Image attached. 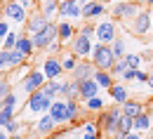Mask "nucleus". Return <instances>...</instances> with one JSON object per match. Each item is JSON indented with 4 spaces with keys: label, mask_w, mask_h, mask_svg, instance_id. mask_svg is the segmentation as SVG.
I'll return each instance as SVG.
<instances>
[{
    "label": "nucleus",
    "mask_w": 153,
    "mask_h": 139,
    "mask_svg": "<svg viewBox=\"0 0 153 139\" xmlns=\"http://www.w3.org/2000/svg\"><path fill=\"white\" fill-rule=\"evenodd\" d=\"M123 113H125V111H123V104H115L111 109H104V111L99 113V118H97L101 132L115 137V135H118V127H120V116H123Z\"/></svg>",
    "instance_id": "f257e3e1"
},
{
    "label": "nucleus",
    "mask_w": 153,
    "mask_h": 139,
    "mask_svg": "<svg viewBox=\"0 0 153 139\" xmlns=\"http://www.w3.org/2000/svg\"><path fill=\"white\" fill-rule=\"evenodd\" d=\"M90 59L94 61L97 68H104V71H111L113 64L118 61L108 42H94V50H92V57Z\"/></svg>",
    "instance_id": "f03ea898"
},
{
    "label": "nucleus",
    "mask_w": 153,
    "mask_h": 139,
    "mask_svg": "<svg viewBox=\"0 0 153 139\" xmlns=\"http://www.w3.org/2000/svg\"><path fill=\"white\" fill-rule=\"evenodd\" d=\"M33 38V45H36V50L38 52H45L47 47H50V42H54V40L59 38V24H54V21H50L40 33H33L31 36Z\"/></svg>",
    "instance_id": "7ed1b4c3"
},
{
    "label": "nucleus",
    "mask_w": 153,
    "mask_h": 139,
    "mask_svg": "<svg viewBox=\"0 0 153 139\" xmlns=\"http://www.w3.org/2000/svg\"><path fill=\"white\" fill-rule=\"evenodd\" d=\"M125 26L132 31L134 36H149V33H151V26H153L151 10H139V14H137L134 19L125 21Z\"/></svg>",
    "instance_id": "20e7f679"
},
{
    "label": "nucleus",
    "mask_w": 153,
    "mask_h": 139,
    "mask_svg": "<svg viewBox=\"0 0 153 139\" xmlns=\"http://www.w3.org/2000/svg\"><path fill=\"white\" fill-rule=\"evenodd\" d=\"M141 2V0H139ZM139 2L137 0H120V2H115L113 7H111V14H113L118 21H130L134 19L137 14H139Z\"/></svg>",
    "instance_id": "39448f33"
},
{
    "label": "nucleus",
    "mask_w": 153,
    "mask_h": 139,
    "mask_svg": "<svg viewBox=\"0 0 153 139\" xmlns=\"http://www.w3.org/2000/svg\"><path fill=\"white\" fill-rule=\"evenodd\" d=\"M52 97H47L42 90H36V92H31L28 97H26V109L31 111V113H47L50 111V106H52Z\"/></svg>",
    "instance_id": "423d86ee"
},
{
    "label": "nucleus",
    "mask_w": 153,
    "mask_h": 139,
    "mask_svg": "<svg viewBox=\"0 0 153 139\" xmlns=\"http://www.w3.org/2000/svg\"><path fill=\"white\" fill-rule=\"evenodd\" d=\"M92 50H94V38L85 36L82 31H78L73 42H71V52L76 57H80V59H87V57H92Z\"/></svg>",
    "instance_id": "0eeeda50"
},
{
    "label": "nucleus",
    "mask_w": 153,
    "mask_h": 139,
    "mask_svg": "<svg viewBox=\"0 0 153 139\" xmlns=\"http://www.w3.org/2000/svg\"><path fill=\"white\" fill-rule=\"evenodd\" d=\"M45 83H47L45 71H42V68H31V71H26V76H24V80H21V90H24L26 94H31V92L40 90Z\"/></svg>",
    "instance_id": "6e6552de"
},
{
    "label": "nucleus",
    "mask_w": 153,
    "mask_h": 139,
    "mask_svg": "<svg viewBox=\"0 0 153 139\" xmlns=\"http://www.w3.org/2000/svg\"><path fill=\"white\" fill-rule=\"evenodd\" d=\"M94 28H97V42H108L111 45L118 36V26H115L113 19H101Z\"/></svg>",
    "instance_id": "1a4fd4ad"
},
{
    "label": "nucleus",
    "mask_w": 153,
    "mask_h": 139,
    "mask_svg": "<svg viewBox=\"0 0 153 139\" xmlns=\"http://www.w3.org/2000/svg\"><path fill=\"white\" fill-rule=\"evenodd\" d=\"M5 17H7V21H14V24H26V19H28V10L26 7H21L19 0H7L5 2Z\"/></svg>",
    "instance_id": "9d476101"
},
{
    "label": "nucleus",
    "mask_w": 153,
    "mask_h": 139,
    "mask_svg": "<svg viewBox=\"0 0 153 139\" xmlns=\"http://www.w3.org/2000/svg\"><path fill=\"white\" fill-rule=\"evenodd\" d=\"M47 113L54 118V123H57V125H66V123H68V101L64 99V97L54 99Z\"/></svg>",
    "instance_id": "9b49d317"
},
{
    "label": "nucleus",
    "mask_w": 153,
    "mask_h": 139,
    "mask_svg": "<svg viewBox=\"0 0 153 139\" xmlns=\"http://www.w3.org/2000/svg\"><path fill=\"white\" fill-rule=\"evenodd\" d=\"M40 68L45 71L47 80H59V76L64 73V66H61V59H59L57 54H50L47 59L42 61V66H40Z\"/></svg>",
    "instance_id": "f8f14e48"
},
{
    "label": "nucleus",
    "mask_w": 153,
    "mask_h": 139,
    "mask_svg": "<svg viewBox=\"0 0 153 139\" xmlns=\"http://www.w3.org/2000/svg\"><path fill=\"white\" fill-rule=\"evenodd\" d=\"M47 24H50V17L45 12H33L26 19V31H28V36H33V33H40Z\"/></svg>",
    "instance_id": "ddd939ff"
},
{
    "label": "nucleus",
    "mask_w": 153,
    "mask_h": 139,
    "mask_svg": "<svg viewBox=\"0 0 153 139\" xmlns=\"http://www.w3.org/2000/svg\"><path fill=\"white\" fill-rule=\"evenodd\" d=\"M94 71H97V66H94V61H92V59H78L76 68L71 71V78H76V80L92 78V76H94Z\"/></svg>",
    "instance_id": "4468645a"
},
{
    "label": "nucleus",
    "mask_w": 153,
    "mask_h": 139,
    "mask_svg": "<svg viewBox=\"0 0 153 139\" xmlns=\"http://www.w3.org/2000/svg\"><path fill=\"white\" fill-rule=\"evenodd\" d=\"M99 90H101V87H99V83L94 80V76H92V78H85V80H80V94H78V99H80L82 104H85L87 99L97 97V94H99Z\"/></svg>",
    "instance_id": "2eb2a0df"
},
{
    "label": "nucleus",
    "mask_w": 153,
    "mask_h": 139,
    "mask_svg": "<svg viewBox=\"0 0 153 139\" xmlns=\"http://www.w3.org/2000/svg\"><path fill=\"white\" fill-rule=\"evenodd\" d=\"M59 17H61V19L82 17V7L78 5V0H61V2H59Z\"/></svg>",
    "instance_id": "dca6fc26"
},
{
    "label": "nucleus",
    "mask_w": 153,
    "mask_h": 139,
    "mask_svg": "<svg viewBox=\"0 0 153 139\" xmlns=\"http://www.w3.org/2000/svg\"><path fill=\"white\" fill-rule=\"evenodd\" d=\"M106 14V2L101 0H90L82 7V19H101Z\"/></svg>",
    "instance_id": "f3484780"
},
{
    "label": "nucleus",
    "mask_w": 153,
    "mask_h": 139,
    "mask_svg": "<svg viewBox=\"0 0 153 139\" xmlns=\"http://www.w3.org/2000/svg\"><path fill=\"white\" fill-rule=\"evenodd\" d=\"M54 127H57L54 118H52L50 113H42L40 120L36 123V135H40V137H50V135L54 132Z\"/></svg>",
    "instance_id": "a211bd4d"
},
{
    "label": "nucleus",
    "mask_w": 153,
    "mask_h": 139,
    "mask_svg": "<svg viewBox=\"0 0 153 139\" xmlns=\"http://www.w3.org/2000/svg\"><path fill=\"white\" fill-rule=\"evenodd\" d=\"M108 94H111V99H113L115 104H125V101L130 99V97H127V87H125V85H120L118 80L108 87Z\"/></svg>",
    "instance_id": "6ab92c4d"
},
{
    "label": "nucleus",
    "mask_w": 153,
    "mask_h": 139,
    "mask_svg": "<svg viewBox=\"0 0 153 139\" xmlns=\"http://www.w3.org/2000/svg\"><path fill=\"white\" fill-rule=\"evenodd\" d=\"M94 80L99 83V87H101V90H108V87H111V85L115 83V76L111 73V71L97 68V71H94Z\"/></svg>",
    "instance_id": "aec40b11"
},
{
    "label": "nucleus",
    "mask_w": 153,
    "mask_h": 139,
    "mask_svg": "<svg viewBox=\"0 0 153 139\" xmlns=\"http://www.w3.org/2000/svg\"><path fill=\"white\" fill-rule=\"evenodd\" d=\"M17 50L19 52H24L26 57H31L33 52H36V45H33V38L28 36V33H21L19 40H17Z\"/></svg>",
    "instance_id": "412c9836"
},
{
    "label": "nucleus",
    "mask_w": 153,
    "mask_h": 139,
    "mask_svg": "<svg viewBox=\"0 0 153 139\" xmlns=\"http://www.w3.org/2000/svg\"><path fill=\"white\" fill-rule=\"evenodd\" d=\"M73 38H76V28H73L68 21H61V24H59V40H61L64 45H71Z\"/></svg>",
    "instance_id": "4be33fe9"
},
{
    "label": "nucleus",
    "mask_w": 153,
    "mask_h": 139,
    "mask_svg": "<svg viewBox=\"0 0 153 139\" xmlns=\"http://www.w3.org/2000/svg\"><path fill=\"white\" fill-rule=\"evenodd\" d=\"M151 123H153L151 113H149V111H141V113L134 118V130H139V132H146V130H151Z\"/></svg>",
    "instance_id": "5701e85b"
},
{
    "label": "nucleus",
    "mask_w": 153,
    "mask_h": 139,
    "mask_svg": "<svg viewBox=\"0 0 153 139\" xmlns=\"http://www.w3.org/2000/svg\"><path fill=\"white\" fill-rule=\"evenodd\" d=\"M24 61H26V54H24V52H19L17 47H14V50H7V68H17Z\"/></svg>",
    "instance_id": "b1692460"
},
{
    "label": "nucleus",
    "mask_w": 153,
    "mask_h": 139,
    "mask_svg": "<svg viewBox=\"0 0 153 139\" xmlns=\"http://www.w3.org/2000/svg\"><path fill=\"white\" fill-rule=\"evenodd\" d=\"M47 97H52V99H57L59 94H61V80H47L42 87H40Z\"/></svg>",
    "instance_id": "393cba45"
},
{
    "label": "nucleus",
    "mask_w": 153,
    "mask_h": 139,
    "mask_svg": "<svg viewBox=\"0 0 153 139\" xmlns=\"http://www.w3.org/2000/svg\"><path fill=\"white\" fill-rule=\"evenodd\" d=\"M123 111L127 113V116H132V118H137L141 111H144V106L139 104V101H134V99H127L125 104H123Z\"/></svg>",
    "instance_id": "a878e982"
},
{
    "label": "nucleus",
    "mask_w": 153,
    "mask_h": 139,
    "mask_svg": "<svg viewBox=\"0 0 153 139\" xmlns=\"http://www.w3.org/2000/svg\"><path fill=\"white\" fill-rule=\"evenodd\" d=\"M99 123H85V127H82V139H99Z\"/></svg>",
    "instance_id": "bb28decb"
},
{
    "label": "nucleus",
    "mask_w": 153,
    "mask_h": 139,
    "mask_svg": "<svg viewBox=\"0 0 153 139\" xmlns=\"http://www.w3.org/2000/svg\"><path fill=\"white\" fill-rule=\"evenodd\" d=\"M59 2H61V0H42V10H40V12H45V14L52 19L54 14H59Z\"/></svg>",
    "instance_id": "cd10ccee"
},
{
    "label": "nucleus",
    "mask_w": 153,
    "mask_h": 139,
    "mask_svg": "<svg viewBox=\"0 0 153 139\" xmlns=\"http://www.w3.org/2000/svg\"><path fill=\"white\" fill-rule=\"evenodd\" d=\"M127 68H132V66H130V61H127V57H123V59H118V61L113 64V68H111V73H113L115 78H123V73H125Z\"/></svg>",
    "instance_id": "c85d7f7f"
},
{
    "label": "nucleus",
    "mask_w": 153,
    "mask_h": 139,
    "mask_svg": "<svg viewBox=\"0 0 153 139\" xmlns=\"http://www.w3.org/2000/svg\"><path fill=\"white\" fill-rule=\"evenodd\" d=\"M111 50H113V54H115V59H123L127 52H125V40L120 38V36H115V40L111 42Z\"/></svg>",
    "instance_id": "c756f323"
},
{
    "label": "nucleus",
    "mask_w": 153,
    "mask_h": 139,
    "mask_svg": "<svg viewBox=\"0 0 153 139\" xmlns=\"http://www.w3.org/2000/svg\"><path fill=\"white\" fill-rule=\"evenodd\" d=\"M10 120H14V109H12V106H2V104H0V127H5Z\"/></svg>",
    "instance_id": "7c9ffc66"
},
{
    "label": "nucleus",
    "mask_w": 153,
    "mask_h": 139,
    "mask_svg": "<svg viewBox=\"0 0 153 139\" xmlns=\"http://www.w3.org/2000/svg\"><path fill=\"white\" fill-rule=\"evenodd\" d=\"M19 31H10L7 36H5V40H2V50H14L17 47V40H19Z\"/></svg>",
    "instance_id": "2f4dec72"
},
{
    "label": "nucleus",
    "mask_w": 153,
    "mask_h": 139,
    "mask_svg": "<svg viewBox=\"0 0 153 139\" xmlns=\"http://www.w3.org/2000/svg\"><path fill=\"white\" fill-rule=\"evenodd\" d=\"M78 59H80V57H76L73 52H66V54L61 57V66H64V71H73L76 64H78Z\"/></svg>",
    "instance_id": "473e14b6"
},
{
    "label": "nucleus",
    "mask_w": 153,
    "mask_h": 139,
    "mask_svg": "<svg viewBox=\"0 0 153 139\" xmlns=\"http://www.w3.org/2000/svg\"><path fill=\"white\" fill-rule=\"evenodd\" d=\"M85 109H87V111H104V109H106V104H104V99L97 94V97H92V99L85 101Z\"/></svg>",
    "instance_id": "72a5a7b5"
},
{
    "label": "nucleus",
    "mask_w": 153,
    "mask_h": 139,
    "mask_svg": "<svg viewBox=\"0 0 153 139\" xmlns=\"http://www.w3.org/2000/svg\"><path fill=\"white\" fill-rule=\"evenodd\" d=\"M10 92H12V87H10V80H7V78H0V101L5 99Z\"/></svg>",
    "instance_id": "f704fd0d"
},
{
    "label": "nucleus",
    "mask_w": 153,
    "mask_h": 139,
    "mask_svg": "<svg viewBox=\"0 0 153 139\" xmlns=\"http://www.w3.org/2000/svg\"><path fill=\"white\" fill-rule=\"evenodd\" d=\"M5 130H7V135H21V125L17 120H10V123L5 125Z\"/></svg>",
    "instance_id": "c9c22d12"
},
{
    "label": "nucleus",
    "mask_w": 153,
    "mask_h": 139,
    "mask_svg": "<svg viewBox=\"0 0 153 139\" xmlns=\"http://www.w3.org/2000/svg\"><path fill=\"white\" fill-rule=\"evenodd\" d=\"M125 57H127V61H130V66H132V68H139V66H141V54H125Z\"/></svg>",
    "instance_id": "e433bc0d"
},
{
    "label": "nucleus",
    "mask_w": 153,
    "mask_h": 139,
    "mask_svg": "<svg viewBox=\"0 0 153 139\" xmlns=\"http://www.w3.org/2000/svg\"><path fill=\"white\" fill-rule=\"evenodd\" d=\"M0 104H2V106H12V109H14V106H17V94H14V92H10V94L0 101Z\"/></svg>",
    "instance_id": "4c0bfd02"
},
{
    "label": "nucleus",
    "mask_w": 153,
    "mask_h": 139,
    "mask_svg": "<svg viewBox=\"0 0 153 139\" xmlns=\"http://www.w3.org/2000/svg\"><path fill=\"white\" fill-rule=\"evenodd\" d=\"M61 47H64V42H61V40H54V42H50V47H47V50H45V52H50V54H57L59 50H61Z\"/></svg>",
    "instance_id": "58836bf2"
},
{
    "label": "nucleus",
    "mask_w": 153,
    "mask_h": 139,
    "mask_svg": "<svg viewBox=\"0 0 153 139\" xmlns=\"http://www.w3.org/2000/svg\"><path fill=\"white\" fill-rule=\"evenodd\" d=\"M7 33H10V26H7V21L0 19V42L5 40V36H7Z\"/></svg>",
    "instance_id": "ea45409f"
},
{
    "label": "nucleus",
    "mask_w": 153,
    "mask_h": 139,
    "mask_svg": "<svg viewBox=\"0 0 153 139\" xmlns=\"http://www.w3.org/2000/svg\"><path fill=\"white\" fill-rule=\"evenodd\" d=\"M137 71H139V68H127V71L123 73V80H137Z\"/></svg>",
    "instance_id": "a19ab883"
},
{
    "label": "nucleus",
    "mask_w": 153,
    "mask_h": 139,
    "mask_svg": "<svg viewBox=\"0 0 153 139\" xmlns=\"http://www.w3.org/2000/svg\"><path fill=\"white\" fill-rule=\"evenodd\" d=\"M137 83H149V71H137Z\"/></svg>",
    "instance_id": "79ce46f5"
},
{
    "label": "nucleus",
    "mask_w": 153,
    "mask_h": 139,
    "mask_svg": "<svg viewBox=\"0 0 153 139\" xmlns=\"http://www.w3.org/2000/svg\"><path fill=\"white\" fill-rule=\"evenodd\" d=\"M7 66V50H0V71Z\"/></svg>",
    "instance_id": "37998d69"
},
{
    "label": "nucleus",
    "mask_w": 153,
    "mask_h": 139,
    "mask_svg": "<svg viewBox=\"0 0 153 139\" xmlns=\"http://www.w3.org/2000/svg\"><path fill=\"white\" fill-rule=\"evenodd\" d=\"M19 5L26 7V10H31V7H33V0H19Z\"/></svg>",
    "instance_id": "c03bdc74"
},
{
    "label": "nucleus",
    "mask_w": 153,
    "mask_h": 139,
    "mask_svg": "<svg viewBox=\"0 0 153 139\" xmlns=\"http://www.w3.org/2000/svg\"><path fill=\"white\" fill-rule=\"evenodd\" d=\"M125 139H141V135H139V130H132V132H130Z\"/></svg>",
    "instance_id": "a18cd8bd"
},
{
    "label": "nucleus",
    "mask_w": 153,
    "mask_h": 139,
    "mask_svg": "<svg viewBox=\"0 0 153 139\" xmlns=\"http://www.w3.org/2000/svg\"><path fill=\"white\" fill-rule=\"evenodd\" d=\"M146 85H149V87L153 90V71H149V83H146Z\"/></svg>",
    "instance_id": "49530a36"
},
{
    "label": "nucleus",
    "mask_w": 153,
    "mask_h": 139,
    "mask_svg": "<svg viewBox=\"0 0 153 139\" xmlns=\"http://www.w3.org/2000/svg\"><path fill=\"white\" fill-rule=\"evenodd\" d=\"M0 139H10V135H7V130H0Z\"/></svg>",
    "instance_id": "de8ad7c7"
},
{
    "label": "nucleus",
    "mask_w": 153,
    "mask_h": 139,
    "mask_svg": "<svg viewBox=\"0 0 153 139\" xmlns=\"http://www.w3.org/2000/svg\"><path fill=\"white\" fill-rule=\"evenodd\" d=\"M10 139H24L21 135H10Z\"/></svg>",
    "instance_id": "09e8293b"
},
{
    "label": "nucleus",
    "mask_w": 153,
    "mask_h": 139,
    "mask_svg": "<svg viewBox=\"0 0 153 139\" xmlns=\"http://www.w3.org/2000/svg\"><path fill=\"white\" fill-rule=\"evenodd\" d=\"M141 2H146V5H149V7H153V0H141Z\"/></svg>",
    "instance_id": "8fccbe9b"
},
{
    "label": "nucleus",
    "mask_w": 153,
    "mask_h": 139,
    "mask_svg": "<svg viewBox=\"0 0 153 139\" xmlns=\"http://www.w3.org/2000/svg\"><path fill=\"white\" fill-rule=\"evenodd\" d=\"M151 21H153V10H151Z\"/></svg>",
    "instance_id": "3c124183"
},
{
    "label": "nucleus",
    "mask_w": 153,
    "mask_h": 139,
    "mask_svg": "<svg viewBox=\"0 0 153 139\" xmlns=\"http://www.w3.org/2000/svg\"><path fill=\"white\" fill-rule=\"evenodd\" d=\"M2 14H5V12H0V19H2Z\"/></svg>",
    "instance_id": "603ef678"
},
{
    "label": "nucleus",
    "mask_w": 153,
    "mask_h": 139,
    "mask_svg": "<svg viewBox=\"0 0 153 139\" xmlns=\"http://www.w3.org/2000/svg\"><path fill=\"white\" fill-rule=\"evenodd\" d=\"M101 2H108V0H101Z\"/></svg>",
    "instance_id": "864d4df0"
},
{
    "label": "nucleus",
    "mask_w": 153,
    "mask_h": 139,
    "mask_svg": "<svg viewBox=\"0 0 153 139\" xmlns=\"http://www.w3.org/2000/svg\"><path fill=\"white\" fill-rule=\"evenodd\" d=\"M151 139H153V135H151Z\"/></svg>",
    "instance_id": "5fc2aeb1"
}]
</instances>
